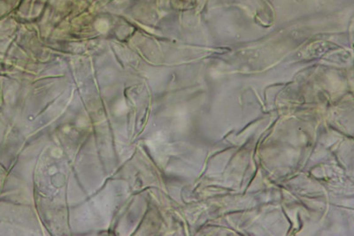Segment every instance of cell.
<instances>
[{
	"mask_svg": "<svg viewBox=\"0 0 354 236\" xmlns=\"http://www.w3.org/2000/svg\"><path fill=\"white\" fill-rule=\"evenodd\" d=\"M95 27H96V29H97L99 32H101V33H105V32L108 30L109 25H108V22H107L105 19H100L97 21Z\"/></svg>",
	"mask_w": 354,
	"mask_h": 236,
	"instance_id": "cell-1",
	"label": "cell"
}]
</instances>
